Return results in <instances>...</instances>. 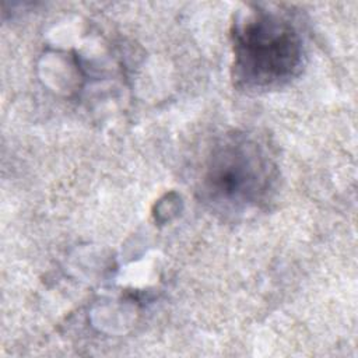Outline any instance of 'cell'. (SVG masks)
<instances>
[{"mask_svg": "<svg viewBox=\"0 0 358 358\" xmlns=\"http://www.w3.org/2000/svg\"><path fill=\"white\" fill-rule=\"evenodd\" d=\"M234 48L242 78L257 85L288 78L301 62V41L292 25L266 11L236 25Z\"/></svg>", "mask_w": 358, "mask_h": 358, "instance_id": "6da1fadb", "label": "cell"}, {"mask_svg": "<svg viewBox=\"0 0 358 358\" xmlns=\"http://www.w3.org/2000/svg\"><path fill=\"white\" fill-rule=\"evenodd\" d=\"M264 165L259 152L245 143H228L217 150L207 171L213 194L227 201L252 200L262 189Z\"/></svg>", "mask_w": 358, "mask_h": 358, "instance_id": "7a4b0ae2", "label": "cell"}]
</instances>
